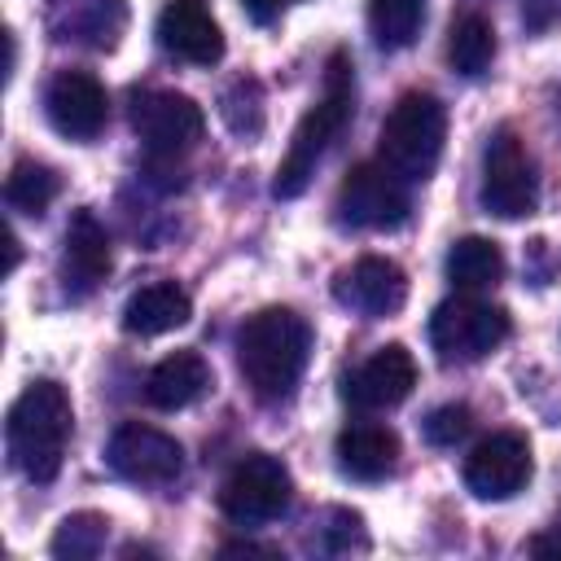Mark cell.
<instances>
[{
	"label": "cell",
	"mask_w": 561,
	"mask_h": 561,
	"mask_svg": "<svg viewBox=\"0 0 561 561\" xmlns=\"http://www.w3.org/2000/svg\"><path fill=\"white\" fill-rule=\"evenodd\" d=\"M18 267V232H9V272Z\"/></svg>",
	"instance_id": "obj_29"
},
{
	"label": "cell",
	"mask_w": 561,
	"mask_h": 561,
	"mask_svg": "<svg viewBox=\"0 0 561 561\" xmlns=\"http://www.w3.org/2000/svg\"><path fill=\"white\" fill-rule=\"evenodd\" d=\"M351 114H355V66H351V57L337 48V53L329 57L320 101L298 118V127H294V136H289V149H285V158H280V167H276L272 193H276L280 202L298 197V193L311 184L320 158H324L329 145L342 136V127L351 123Z\"/></svg>",
	"instance_id": "obj_3"
},
{
	"label": "cell",
	"mask_w": 561,
	"mask_h": 561,
	"mask_svg": "<svg viewBox=\"0 0 561 561\" xmlns=\"http://www.w3.org/2000/svg\"><path fill=\"white\" fill-rule=\"evenodd\" d=\"M333 522H337V526H329V539H324L329 552L364 548V530H359V517H355V513H333Z\"/></svg>",
	"instance_id": "obj_27"
},
{
	"label": "cell",
	"mask_w": 561,
	"mask_h": 561,
	"mask_svg": "<svg viewBox=\"0 0 561 561\" xmlns=\"http://www.w3.org/2000/svg\"><path fill=\"white\" fill-rule=\"evenodd\" d=\"M508 333H513L508 311L473 294H456L438 302L430 316V346L438 351L443 364H478L491 351H500Z\"/></svg>",
	"instance_id": "obj_5"
},
{
	"label": "cell",
	"mask_w": 561,
	"mask_h": 561,
	"mask_svg": "<svg viewBox=\"0 0 561 561\" xmlns=\"http://www.w3.org/2000/svg\"><path fill=\"white\" fill-rule=\"evenodd\" d=\"M210 390V364L197 351H175L167 359H158L145 377V399L158 412H180L188 403H197Z\"/></svg>",
	"instance_id": "obj_19"
},
{
	"label": "cell",
	"mask_w": 561,
	"mask_h": 561,
	"mask_svg": "<svg viewBox=\"0 0 561 561\" xmlns=\"http://www.w3.org/2000/svg\"><path fill=\"white\" fill-rule=\"evenodd\" d=\"M105 535H110V526H105L101 513H75V517H66V522L57 526V535H53V557H70V561L96 557V552L105 548Z\"/></svg>",
	"instance_id": "obj_24"
},
{
	"label": "cell",
	"mask_w": 561,
	"mask_h": 561,
	"mask_svg": "<svg viewBox=\"0 0 561 561\" xmlns=\"http://www.w3.org/2000/svg\"><path fill=\"white\" fill-rule=\"evenodd\" d=\"M61 193V180L53 167L35 162V158H18L9 167V180H4V202L22 215H44L53 206V197Z\"/></svg>",
	"instance_id": "obj_23"
},
{
	"label": "cell",
	"mask_w": 561,
	"mask_h": 561,
	"mask_svg": "<svg viewBox=\"0 0 561 561\" xmlns=\"http://www.w3.org/2000/svg\"><path fill=\"white\" fill-rule=\"evenodd\" d=\"M447 61H451V70L465 75V79L486 75V66L495 61V26H491L482 13L456 18V26H451V35H447Z\"/></svg>",
	"instance_id": "obj_21"
},
{
	"label": "cell",
	"mask_w": 561,
	"mask_h": 561,
	"mask_svg": "<svg viewBox=\"0 0 561 561\" xmlns=\"http://www.w3.org/2000/svg\"><path fill=\"white\" fill-rule=\"evenodd\" d=\"M425 22V0H368V31L373 44L386 53L408 48L421 35Z\"/></svg>",
	"instance_id": "obj_22"
},
{
	"label": "cell",
	"mask_w": 561,
	"mask_h": 561,
	"mask_svg": "<svg viewBox=\"0 0 561 561\" xmlns=\"http://www.w3.org/2000/svg\"><path fill=\"white\" fill-rule=\"evenodd\" d=\"M44 114L48 123L70 136V140H92L101 136L105 118H110V96L101 88L96 75L88 70H57L44 88Z\"/></svg>",
	"instance_id": "obj_11"
},
{
	"label": "cell",
	"mask_w": 561,
	"mask_h": 561,
	"mask_svg": "<svg viewBox=\"0 0 561 561\" xmlns=\"http://www.w3.org/2000/svg\"><path fill=\"white\" fill-rule=\"evenodd\" d=\"M333 298L342 307H351L355 316H368V320H381V316H394L408 298V276L394 259H381V254H364L355 259L351 267L337 272L333 280Z\"/></svg>",
	"instance_id": "obj_13"
},
{
	"label": "cell",
	"mask_w": 561,
	"mask_h": 561,
	"mask_svg": "<svg viewBox=\"0 0 561 561\" xmlns=\"http://www.w3.org/2000/svg\"><path fill=\"white\" fill-rule=\"evenodd\" d=\"M131 127L149 153L175 158L202 140L206 114L193 96H184L175 88H145L131 96Z\"/></svg>",
	"instance_id": "obj_9"
},
{
	"label": "cell",
	"mask_w": 561,
	"mask_h": 561,
	"mask_svg": "<svg viewBox=\"0 0 561 561\" xmlns=\"http://www.w3.org/2000/svg\"><path fill=\"white\" fill-rule=\"evenodd\" d=\"M443 140H447L443 101L434 92H403L377 131V153L403 184H416L434 175L443 158Z\"/></svg>",
	"instance_id": "obj_4"
},
{
	"label": "cell",
	"mask_w": 561,
	"mask_h": 561,
	"mask_svg": "<svg viewBox=\"0 0 561 561\" xmlns=\"http://www.w3.org/2000/svg\"><path fill=\"white\" fill-rule=\"evenodd\" d=\"M224 123L237 131V136H254L263 127V88L259 79H237L228 92H224V105H219Z\"/></svg>",
	"instance_id": "obj_25"
},
{
	"label": "cell",
	"mask_w": 561,
	"mask_h": 561,
	"mask_svg": "<svg viewBox=\"0 0 561 561\" xmlns=\"http://www.w3.org/2000/svg\"><path fill=\"white\" fill-rule=\"evenodd\" d=\"M469 425H473V412H469L465 403H443V408H434V412L425 416V443H434V447H456V443L469 434Z\"/></svg>",
	"instance_id": "obj_26"
},
{
	"label": "cell",
	"mask_w": 561,
	"mask_h": 561,
	"mask_svg": "<svg viewBox=\"0 0 561 561\" xmlns=\"http://www.w3.org/2000/svg\"><path fill=\"white\" fill-rule=\"evenodd\" d=\"M416 386V359L408 346L390 342L381 351H373L351 377H346V403L359 408V412H386V408H399Z\"/></svg>",
	"instance_id": "obj_14"
},
{
	"label": "cell",
	"mask_w": 561,
	"mask_h": 561,
	"mask_svg": "<svg viewBox=\"0 0 561 561\" xmlns=\"http://www.w3.org/2000/svg\"><path fill=\"white\" fill-rule=\"evenodd\" d=\"M311 351V329L289 307H263L254 311L237 333V368L254 399L280 403L294 394Z\"/></svg>",
	"instance_id": "obj_1"
},
{
	"label": "cell",
	"mask_w": 561,
	"mask_h": 561,
	"mask_svg": "<svg viewBox=\"0 0 561 561\" xmlns=\"http://www.w3.org/2000/svg\"><path fill=\"white\" fill-rule=\"evenodd\" d=\"M333 456L351 482H381L399 465V434L381 421H351L337 434Z\"/></svg>",
	"instance_id": "obj_17"
},
{
	"label": "cell",
	"mask_w": 561,
	"mask_h": 561,
	"mask_svg": "<svg viewBox=\"0 0 561 561\" xmlns=\"http://www.w3.org/2000/svg\"><path fill=\"white\" fill-rule=\"evenodd\" d=\"M447 280L465 294L473 289H486L504 276V250L491 241V237H460L451 250H447Z\"/></svg>",
	"instance_id": "obj_20"
},
{
	"label": "cell",
	"mask_w": 561,
	"mask_h": 561,
	"mask_svg": "<svg viewBox=\"0 0 561 561\" xmlns=\"http://www.w3.org/2000/svg\"><path fill=\"white\" fill-rule=\"evenodd\" d=\"M526 552H530V557H561V526L548 530V535H535V539L526 543Z\"/></svg>",
	"instance_id": "obj_28"
},
{
	"label": "cell",
	"mask_w": 561,
	"mask_h": 561,
	"mask_svg": "<svg viewBox=\"0 0 561 561\" xmlns=\"http://www.w3.org/2000/svg\"><path fill=\"white\" fill-rule=\"evenodd\" d=\"M110 232L96 224L92 210H79L66 228V250H61V280L70 298H88L105 276H110Z\"/></svg>",
	"instance_id": "obj_16"
},
{
	"label": "cell",
	"mask_w": 561,
	"mask_h": 561,
	"mask_svg": "<svg viewBox=\"0 0 561 561\" xmlns=\"http://www.w3.org/2000/svg\"><path fill=\"white\" fill-rule=\"evenodd\" d=\"M333 210L346 228L386 232L408 219V188L386 162H355L337 184Z\"/></svg>",
	"instance_id": "obj_8"
},
{
	"label": "cell",
	"mask_w": 561,
	"mask_h": 561,
	"mask_svg": "<svg viewBox=\"0 0 561 561\" xmlns=\"http://www.w3.org/2000/svg\"><path fill=\"white\" fill-rule=\"evenodd\" d=\"M289 495H294V478H289L285 460H276L267 451H250L224 478L219 513L237 526H263L289 508Z\"/></svg>",
	"instance_id": "obj_6"
},
{
	"label": "cell",
	"mask_w": 561,
	"mask_h": 561,
	"mask_svg": "<svg viewBox=\"0 0 561 561\" xmlns=\"http://www.w3.org/2000/svg\"><path fill=\"white\" fill-rule=\"evenodd\" d=\"M158 44L188 66H215L224 57V31L202 0H167L158 13Z\"/></svg>",
	"instance_id": "obj_15"
},
{
	"label": "cell",
	"mask_w": 561,
	"mask_h": 561,
	"mask_svg": "<svg viewBox=\"0 0 561 561\" xmlns=\"http://www.w3.org/2000/svg\"><path fill=\"white\" fill-rule=\"evenodd\" d=\"M105 460L118 478L127 482H140V486H167L180 478L184 469V447L158 430V425H140V421H127L114 430L110 447H105Z\"/></svg>",
	"instance_id": "obj_10"
},
{
	"label": "cell",
	"mask_w": 561,
	"mask_h": 561,
	"mask_svg": "<svg viewBox=\"0 0 561 561\" xmlns=\"http://www.w3.org/2000/svg\"><path fill=\"white\" fill-rule=\"evenodd\" d=\"M478 197L500 219H522L539 206L535 162L508 127H500L482 149V188H478Z\"/></svg>",
	"instance_id": "obj_7"
},
{
	"label": "cell",
	"mask_w": 561,
	"mask_h": 561,
	"mask_svg": "<svg viewBox=\"0 0 561 561\" xmlns=\"http://www.w3.org/2000/svg\"><path fill=\"white\" fill-rule=\"evenodd\" d=\"M188 316H193V298H188V289L175 285V280L140 285V289L123 302V329H127L131 337L171 333V329H180Z\"/></svg>",
	"instance_id": "obj_18"
},
{
	"label": "cell",
	"mask_w": 561,
	"mask_h": 561,
	"mask_svg": "<svg viewBox=\"0 0 561 561\" xmlns=\"http://www.w3.org/2000/svg\"><path fill=\"white\" fill-rule=\"evenodd\" d=\"M530 482V443L513 430L482 438L465 456V486L478 500H508Z\"/></svg>",
	"instance_id": "obj_12"
},
{
	"label": "cell",
	"mask_w": 561,
	"mask_h": 561,
	"mask_svg": "<svg viewBox=\"0 0 561 561\" xmlns=\"http://www.w3.org/2000/svg\"><path fill=\"white\" fill-rule=\"evenodd\" d=\"M70 394L61 381L53 377H35L9 408L4 421V443H9V460L31 478V482H53L61 473L66 460V443H70Z\"/></svg>",
	"instance_id": "obj_2"
}]
</instances>
